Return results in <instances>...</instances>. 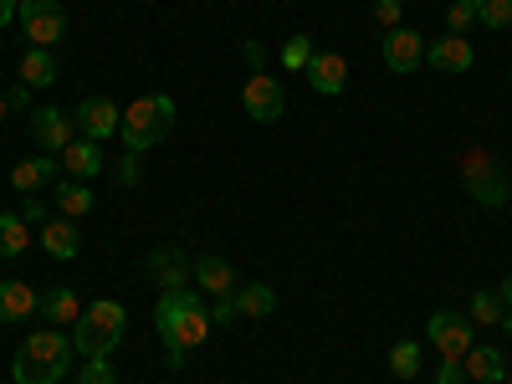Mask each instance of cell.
<instances>
[{
    "label": "cell",
    "instance_id": "6da1fadb",
    "mask_svg": "<svg viewBox=\"0 0 512 384\" xmlns=\"http://www.w3.org/2000/svg\"><path fill=\"white\" fill-rule=\"evenodd\" d=\"M154 333L164 344V364L169 369H185V354L200 349L210 338V303L200 287H175V292H159L154 303Z\"/></svg>",
    "mask_w": 512,
    "mask_h": 384
},
{
    "label": "cell",
    "instance_id": "7a4b0ae2",
    "mask_svg": "<svg viewBox=\"0 0 512 384\" xmlns=\"http://www.w3.org/2000/svg\"><path fill=\"white\" fill-rule=\"evenodd\" d=\"M72 354L77 349L62 328H36L11 359V379L16 384H57V379L72 374Z\"/></svg>",
    "mask_w": 512,
    "mask_h": 384
},
{
    "label": "cell",
    "instance_id": "3957f363",
    "mask_svg": "<svg viewBox=\"0 0 512 384\" xmlns=\"http://www.w3.org/2000/svg\"><path fill=\"white\" fill-rule=\"evenodd\" d=\"M123 328H128V313L113 297H98L93 308H82V318L72 323V349L82 359H108L118 344H123Z\"/></svg>",
    "mask_w": 512,
    "mask_h": 384
},
{
    "label": "cell",
    "instance_id": "277c9868",
    "mask_svg": "<svg viewBox=\"0 0 512 384\" xmlns=\"http://www.w3.org/2000/svg\"><path fill=\"white\" fill-rule=\"evenodd\" d=\"M169 128H175V98L149 93V98H134V108H123L118 134H123L128 154H149L154 144H164Z\"/></svg>",
    "mask_w": 512,
    "mask_h": 384
},
{
    "label": "cell",
    "instance_id": "5b68a950",
    "mask_svg": "<svg viewBox=\"0 0 512 384\" xmlns=\"http://www.w3.org/2000/svg\"><path fill=\"white\" fill-rule=\"evenodd\" d=\"M461 185H466V195H472L477 205H487V210H497V205L512 200V185L502 175V164L487 149H477V144L461 149Z\"/></svg>",
    "mask_w": 512,
    "mask_h": 384
},
{
    "label": "cell",
    "instance_id": "8992f818",
    "mask_svg": "<svg viewBox=\"0 0 512 384\" xmlns=\"http://www.w3.org/2000/svg\"><path fill=\"white\" fill-rule=\"evenodd\" d=\"M21 31L31 47H57V41L67 36V11H62V0H21V11H16Z\"/></svg>",
    "mask_w": 512,
    "mask_h": 384
},
{
    "label": "cell",
    "instance_id": "52a82bcc",
    "mask_svg": "<svg viewBox=\"0 0 512 384\" xmlns=\"http://www.w3.org/2000/svg\"><path fill=\"white\" fill-rule=\"evenodd\" d=\"M241 108L256 118V123H277L287 113V88H282V77L272 72H251L246 77V88H241Z\"/></svg>",
    "mask_w": 512,
    "mask_h": 384
},
{
    "label": "cell",
    "instance_id": "ba28073f",
    "mask_svg": "<svg viewBox=\"0 0 512 384\" xmlns=\"http://www.w3.org/2000/svg\"><path fill=\"white\" fill-rule=\"evenodd\" d=\"M144 272H149V282H154L159 292H175V287H190L195 262H190L180 246H154L149 262H144Z\"/></svg>",
    "mask_w": 512,
    "mask_h": 384
},
{
    "label": "cell",
    "instance_id": "9c48e42d",
    "mask_svg": "<svg viewBox=\"0 0 512 384\" xmlns=\"http://www.w3.org/2000/svg\"><path fill=\"white\" fill-rule=\"evenodd\" d=\"M72 123H77V134H82V139L103 144V139H113V134H118L123 108H118L113 98H82V103H77V113H72Z\"/></svg>",
    "mask_w": 512,
    "mask_h": 384
},
{
    "label": "cell",
    "instance_id": "30bf717a",
    "mask_svg": "<svg viewBox=\"0 0 512 384\" xmlns=\"http://www.w3.org/2000/svg\"><path fill=\"white\" fill-rule=\"evenodd\" d=\"M425 338L441 349V359H466V349H472V318H461V313H431Z\"/></svg>",
    "mask_w": 512,
    "mask_h": 384
},
{
    "label": "cell",
    "instance_id": "8fae6325",
    "mask_svg": "<svg viewBox=\"0 0 512 384\" xmlns=\"http://www.w3.org/2000/svg\"><path fill=\"white\" fill-rule=\"evenodd\" d=\"M379 57H384V67H390V72H420V62H425V41H420V31L395 26V31H384Z\"/></svg>",
    "mask_w": 512,
    "mask_h": 384
},
{
    "label": "cell",
    "instance_id": "7c38bea8",
    "mask_svg": "<svg viewBox=\"0 0 512 384\" xmlns=\"http://www.w3.org/2000/svg\"><path fill=\"white\" fill-rule=\"evenodd\" d=\"M72 134H77L72 113H62V108H36L31 113V139L41 144V154H62L72 144Z\"/></svg>",
    "mask_w": 512,
    "mask_h": 384
},
{
    "label": "cell",
    "instance_id": "4fadbf2b",
    "mask_svg": "<svg viewBox=\"0 0 512 384\" xmlns=\"http://www.w3.org/2000/svg\"><path fill=\"white\" fill-rule=\"evenodd\" d=\"M57 169H62V154H36V159H21L11 164V190L16 195H41L57 185Z\"/></svg>",
    "mask_w": 512,
    "mask_h": 384
},
{
    "label": "cell",
    "instance_id": "5bb4252c",
    "mask_svg": "<svg viewBox=\"0 0 512 384\" xmlns=\"http://www.w3.org/2000/svg\"><path fill=\"white\" fill-rule=\"evenodd\" d=\"M205 297H231L241 282H236V267L226 262V256H216V251H205V256H195V277H190Z\"/></svg>",
    "mask_w": 512,
    "mask_h": 384
},
{
    "label": "cell",
    "instance_id": "9a60e30c",
    "mask_svg": "<svg viewBox=\"0 0 512 384\" xmlns=\"http://www.w3.org/2000/svg\"><path fill=\"white\" fill-rule=\"evenodd\" d=\"M425 62H431L436 72H472L477 52H472V41L466 36H436V41H425Z\"/></svg>",
    "mask_w": 512,
    "mask_h": 384
},
{
    "label": "cell",
    "instance_id": "2e32d148",
    "mask_svg": "<svg viewBox=\"0 0 512 384\" xmlns=\"http://www.w3.org/2000/svg\"><path fill=\"white\" fill-rule=\"evenodd\" d=\"M308 82H313V93L338 98V93L349 88V62L338 57V52H313V62H308Z\"/></svg>",
    "mask_w": 512,
    "mask_h": 384
},
{
    "label": "cell",
    "instance_id": "e0dca14e",
    "mask_svg": "<svg viewBox=\"0 0 512 384\" xmlns=\"http://www.w3.org/2000/svg\"><path fill=\"white\" fill-rule=\"evenodd\" d=\"M36 241H41V251H47V256H57V262H72V256L82 251V236H77V221H72V216L41 221Z\"/></svg>",
    "mask_w": 512,
    "mask_h": 384
},
{
    "label": "cell",
    "instance_id": "ac0fdd59",
    "mask_svg": "<svg viewBox=\"0 0 512 384\" xmlns=\"http://www.w3.org/2000/svg\"><path fill=\"white\" fill-rule=\"evenodd\" d=\"M62 169H67L72 180H98V175H103V144L72 139V144L62 149Z\"/></svg>",
    "mask_w": 512,
    "mask_h": 384
},
{
    "label": "cell",
    "instance_id": "d6986e66",
    "mask_svg": "<svg viewBox=\"0 0 512 384\" xmlns=\"http://www.w3.org/2000/svg\"><path fill=\"white\" fill-rule=\"evenodd\" d=\"M36 313L47 318V328H67V323L82 318V303H77V292H72V287H52V292H41Z\"/></svg>",
    "mask_w": 512,
    "mask_h": 384
},
{
    "label": "cell",
    "instance_id": "ffe728a7",
    "mask_svg": "<svg viewBox=\"0 0 512 384\" xmlns=\"http://www.w3.org/2000/svg\"><path fill=\"white\" fill-rule=\"evenodd\" d=\"M231 303H236V318H272L277 313V292L267 282H241L231 292Z\"/></svg>",
    "mask_w": 512,
    "mask_h": 384
},
{
    "label": "cell",
    "instance_id": "44dd1931",
    "mask_svg": "<svg viewBox=\"0 0 512 384\" xmlns=\"http://www.w3.org/2000/svg\"><path fill=\"white\" fill-rule=\"evenodd\" d=\"M36 303L41 297L16 277V282H0V323H26V318H36Z\"/></svg>",
    "mask_w": 512,
    "mask_h": 384
},
{
    "label": "cell",
    "instance_id": "7402d4cb",
    "mask_svg": "<svg viewBox=\"0 0 512 384\" xmlns=\"http://www.w3.org/2000/svg\"><path fill=\"white\" fill-rule=\"evenodd\" d=\"M461 364H466V379H477V384H502L507 379L502 349H492V344H472Z\"/></svg>",
    "mask_w": 512,
    "mask_h": 384
},
{
    "label": "cell",
    "instance_id": "603a6c76",
    "mask_svg": "<svg viewBox=\"0 0 512 384\" xmlns=\"http://www.w3.org/2000/svg\"><path fill=\"white\" fill-rule=\"evenodd\" d=\"M57 77H62V67H57L52 47H26V57H21V82L26 88H52Z\"/></svg>",
    "mask_w": 512,
    "mask_h": 384
},
{
    "label": "cell",
    "instance_id": "cb8c5ba5",
    "mask_svg": "<svg viewBox=\"0 0 512 384\" xmlns=\"http://www.w3.org/2000/svg\"><path fill=\"white\" fill-rule=\"evenodd\" d=\"M52 205L62 210V216H88V210H93V185L88 180H57L52 185Z\"/></svg>",
    "mask_w": 512,
    "mask_h": 384
},
{
    "label": "cell",
    "instance_id": "d4e9b609",
    "mask_svg": "<svg viewBox=\"0 0 512 384\" xmlns=\"http://www.w3.org/2000/svg\"><path fill=\"white\" fill-rule=\"evenodd\" d=\"M472 323H487V328H502V333H512V313L502 308V292H492V287H477L472 292V313H466Z\"/></svg>",
    "mask_w": 512,
    "mask_h": 384
},
{
    "label": "cell",
    "instance_id": "484cf974",
    "mask_svg": "<svg viewBox=\"0 0 512 384\" xmlns=\"http://www.w3.org/2000/svg\"><path fill=\"white\" fill-rule=\"evenodd\" d=\"M26 246H31V226L21 221V210H0V256L16 262Z\"/></svg>",
    "mask_w": 512,
    "mask_h": 384
},
{
    "label": "cell",
    "instance_id": "4316f807",
    "mask_svg": "<svg viewBox=\"0 0 512 384\" xmlns=\"http://www.w3.org/2000/svg\"><path fill=\"white\" fill-rule=\"evenodd\" d=\"M308 62H313V36H308V31L287 36V41H282V67H287V72H308Z\"/></svg>",
    "mask_w": 512,
    "mask_h": 384
},
{
    "label": "cell",
    "instance_id": "83f0119b",
    "mask_svg": "<svg viewBox=\"0 0 512 384\" xmlns=\"http://www.w3.org/2000/svg\"><path fill=\"white\" fill-rule=\"evenodd\" d=\"M390 374L395 379H415L420 374V344L415 338H400V344L390 349Z\"/></svg>",
    "mask_w": 512,
    "mask_h": 384
},
{
    "label": "cell",
    "instance_id": "f1b7e54d",
    "mask_svg": "<svg viewBox=\"0 0 512 384\" xmlns=\"http://www.w3.org/2000/svg\"><path fill=\"white\" fill-rule=\"evenodd\" d=\"M477 21H482L487 31H507V26H512V0H487V6L477 11Z\"/></svg>",
    "mask_w": 512,
    "mask_h": 384
},
{
    "label": "cell",
    "instance_id": "f546056e",
    "mask_svg": "<svg viewBox=\"0 0 512 384\" xmlns=\"http://www.w3.org/2000/svg\"><path fill=\"white\" fill-rule=\"evenodd\" d=\"M77 384H118V374H113V364H108V359H82Z\"/></svg>",
    "mask_w": 512,
    "mask_h": 384
},
{
    "label": "cell",
    "instance_id": "4dcf8cb0",
    "mask_svg": "<svg viewBox=\"0 0 512 384\" xmlns=\"http://www.w3.org/2000/svg\"><path fill=\"white\" fill-rule=\"evenodd\" d=\"M472 21H477V6H466V0H451V11H446V31H451V36H461Z\"/></svg>",
    "mask_w": 512,
    "mask_h": 384
},
{
    "label": "cell",
    "instance_id": "1f68e13d",
    "mask_svg": "<svg viewBox=\"0 0 512 384\" xmlns=\"http://www.w3.org/2000/svg\"><path fill=\"white\" fill-rule=\"evenodd\" d=\"M144 180V154H123L118 159V185H139Z\"/></svg>",
    "mask_w": 512,
    "mask_h": 384
},
{
    "label": "cell",
    "instance_id": "d6a6232c",
    "mask_svg": "<svg viewBox=\"0 0 512 384\" xmlns=\"http://www.w3.org/2000/svg\"><path fill=\"white\" fill-rule=\"evenodd\" d=\"M400 16H405V0H374V21H379V26H390V31H395Z\"/></svg>",
    "mask_w": 512,
    "mask_h": 384
},
{
    "label": "cell",
    "instance_id": "836d02e7",
    "mask_svg": "<svg viewBox=\"0 0 512 384\" xmlns=\"http://www.w3.org/2000/svg\"><path fill=\"white\" fill-rule=\"evenodd\" d=\"M21 221H26V226L52 221V216H47V200H41V195H26V200H21Z\"/></svg>",
    "mask_w": 512,
    "mask_h": 384
},
{
    "label": "cell",
    "instance_id": "e575fe53",
    "mask_svg": "<svg viewBox=\"0 0 512 384\" xmlns=\"http://www.w3.org/2000/svg\"><path fill=\"white\" fill-rule=\"evenodd\" d=\"M461 379H466V364H461V359H441L436 384H461Z\"/></svg>",
    "mask_w": 512,
    "mask_h": 384
},
{
    "label": "cell",
    "instance_id": "d590c367",
    "mask_svg": "<svg viewBox=\"0 0 512 384\" xmlns=\"http://www.w3.org/2000/svg\"><path fill=\"white\" fill-rule=\"evenodd\" d=\"M210 323H236V303H231V297H216V308H210Z\"/></svg>",
    "mask_w": 512,
    "mask_h": 384
},
{
    "label": "cell",
    "instance_id": "8d00e7d4",
    "mask_svg": "<svg viewBox=\"0 0 512 384\" xmlns=\"http://www.w3.org/2000/svg\"><path fill=\"white\" fill-rule=\"evenodd\" d=\"M246 62H251V72L267 67V47H262V41H246Z\"/></svg>",
    "mask_w": 512,
    "mask_h": 384
},
{
    "label": "cell",
    "instance_id": "74e56055",
    "mask_svg": "<svg viewBox=\"0 0 512 384\" xmlns=\"http://www.w3.org/2000/svg\"><path fill=\"white\" fill-rule=\"evenodd\" d=\"M16 11H21V0H0V31L16 21Z\"/></svg>",
    "mask_w": 512,
    "mask_h": 384
},
{
    "label": "cell",
    "instance_id": "f35d334b",
    "mask_svg": "<svg viewBox=\"0 0 512 384\" xmlns=\"http://www.w3.org/2000/svg\"><path fill=\"white\" fill-rule=\"evenodd\" d=\"M11 108H26L31 103V88H26V82H16V88H11V98H6Z\"/></svg>",
    "mask_w": 512,
    "mask_h": 384
},
{
    "label": "cell",
    "instance_id": "ab89813d",
    "mask_svg": "<svg viewBox=\"0 0 512 384\" xmlns=\"http://www.w3.org/2000/svg\"><path fill=\"white\" fill-rule=\"evenodd\" d=\"M502 308L512 313V277H502Z\"/></svg>",
    "mask_w": 512,
    "mask_h": 384
},
{
    "label": "cell",
    "instance_id": "60d3db41",
    "mask_svg": "<svg viewBox=\"0 0 512 384\" xmlns=\"http://www.w3.org/2000/svg\"><path fill=\"white\" fill-rule=\"evenodd\" d=\"M6 113H11V103H6V98H0V123H6Z\"/></svg>",
    "mask_w": 512,
    "mask_h": 384
},
{
    "label": "cell",
    "instance_id": "b9f144b4",
    "mask_svg": "<svg viewBox=\"0 0 512 384\" xmlns=\"http://www.w3.org/2000/svg\"><path fill=\"white\" fill-rule=\"evenodd\" d=\"M466 6H477V11H482V6H487V0H466Z\"/></svg>",
    "mask_w": 512,
    "mask_h": 384
},
{
    "label": "cell",
    "instance_id": "7bdbcfd3",
    "mask_svg": "<svg viewBox=\"0 0 512 384\" xmlns=\"http://www.w3.org/2000/svg\"><path fill=\"white\" fill-rule=\"evenodd\" d=\"M502 384H512V364H507V379H502Z\"/></svg>",
    "mask_w": 512,
    "mask_h": 384
}]
</instances>
